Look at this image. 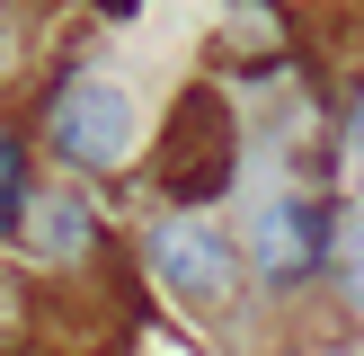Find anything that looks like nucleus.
Listing matches in <instances>:
<instances>
[{"mask_svg": "<svg viewBox=\"0 0 364 356\" xmlns=\"http://www.w3.org/2000/svg\"><path fill=\"white\" fill-rule=\"evenodd\" d=\"M347 142H355V160H364V80H355V107H347Z\"/></svg>", "mask_w": 364, "mask_h": 356, "instance_id": "nucleus-10", "label": "nucleus"}, {"mask_svg": "<svg viewBox=\"0 0 364 356\" xmlns=\"http://www.w3.org/2000/svg\"><path fill=\"white\" fill-rule=\"evenodd\" d=\"M18 27H27V18H18V0H0V71L18 63Z\"/></svg>", "mask_w": 364, "mask_h": 356, "instance_id": "nucleus-9", "label": "nucleus"}, {"mask_svg": "<svg viewBox=\"0 0 364 356\" xmlns=\"http://www.w3.org/2000/svg\"><path fill=\"white\" fill-rule=\"evenodd\" d=\"M27 223V142L0 125V231H18Z\"/></svg>", "mask_w": 364, "mask_h": 356, "instance_id": "nucleus-7", "label": "nucleus"}, {"mask_svg": "<svg viewBox=\"0 0 364 356\" xmlns=\"http://www.w3.org/2000/svg\"><path fill=\"white\" fill-rule=\"evenodd\" d=\"M89 241H98V214H89V196H71V187L27 196V249H36V258H80Z\"/></svg>", "mask_w": 364, "mask_h": 356, "instance_id": "nucleus-5", "label": "nucleus"}, {"mask_svg": "<svg viewBox=\"0 0 364 356\" xmlns=\"http://www.w3.org/2000/svg\"><path fill=\"white\" fill-rule=\"evenodd\" d=\"M45 142L71 160V169H116L134 152V98H124L107 71H80V80L53 89L45 107Z\"/></svg>", "mask_w": 364, "mask_h": 356, "instance_id": "nucleus-2", "label": "nucleus"}, {"mask_svg": "<svg viewBox=\"0 0 364 356\" xmlns=\"http://www.w3.org/2000/svg\"><path fill=\"white\" fill-rule=\"evenodd\" d=\"M142 258H151V276L169 285L187 312H231V294H240V249H231L213 223H196V214H169V223H151Z\"/></svg>", "mask_w": 364, "mask_h": 356, "instance_id": "nucleus-3", "label": "nucleus"}, {"mask_svg": "<svg viewBox=\"0 0 364 356\" xmlns=\"http://www.w3.org/2000/svg\"><path fill=\"white\" fill-rule=\"evenodd\" d=\"M151 169H160V187H169L178 205H213V196L231 187V169H240V125H231L223 89H187V98L169 107Z\"/></svg>", "mask_w": 364, "mask_h": 356, "instance_id": "nucleus-1", "label": "nucleus"}, {"mask_svg": "<svg viewBox=\"0 0 364 356\" xmlns=\"http://www.w3.org/2000/svg\"><path fill=\"white\" fill-rule=\"evenodd\" d=\"M338 231H329V205L320 196H276V205H258V223H249V267H258L267 285H311L320 267L338 258Z\"/></svg>", "mask_w": 364, "mask_h": 356, "instance_id": "nucleus-4", "label": "nucleus"}, {"mask_svg": "<svg viewBox=\"0 0 364 356\" xmlns=\"http://www.w3.org/2000/svg\"><path fill=\"white\" fill-rule=\"evenodd\" d=\"M223 36H231L240 63H284L294 18H284V0H231V9H223Z\"/></svg>", "mask_w": 364, "mask_h": 356, "instance_id": "nucleus-6", "label": "nucleus"}, {"mask_svg": "<svg viewBox=\"0 0 364 356\" xmlns=\"http://www.w3.org/2000/svg\"><path fill=\"white\" fill-rule=\"evenodd\" d=\"M347 294H355V312H364V223L347 231Z\"/></svg>", "mask_w": 364, "mask_h": 356, "instance_id": "nucleus-8", "label": "nucleus"}]
</instances>
